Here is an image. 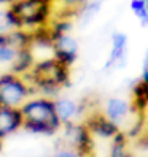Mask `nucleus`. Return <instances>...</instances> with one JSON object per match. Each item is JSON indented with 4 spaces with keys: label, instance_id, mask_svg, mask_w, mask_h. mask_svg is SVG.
Wrapping results in <instances>:
<instances>
[{
    "label": "nucleus",
    "instance_id": "obj_1",
    "mask_svg": "<svg viewBox=\"0 0 148 157\" xmlns=\"http://www.w3.org/2000/svg\"><path fill=\"white\" fill-rule=\"evenodd\" d=\"M19 111L22 116V127L30 132L53 133L61 125L54 109V100L48 97L29 98L19 108Z\"/></svg>",
    "mask_w": 148,
    "mask_h": 157
},
{
    "label": "nucleus",
    "instance_id": "obj_2",
    "mask_svg": "<svg viewBox=\"0 0 148 157\" xmlns=\"http://www.w3.org/2000/svg\"><path fill=\"white\" fill-rule=\"evenodd\" d=\"M14 29L26 30V27L40 29L46 24L51 14L50 0H21L10 3L6 8Z\"/></svg>",
    "mask_w": 148,
    "mask_h": 157
},
{
    "label": "nucleus",
    "instance_id": "obj_3",
    "mask_svg": "<svg viewBox=\"0 0 148 157\" xmlns=\"http://www.w3.org/2000/svg\"><path fill=\"white\" fill-rule=\"evenodd\" d=\"M29 81L34 89H42L43 92H58V89L69 81V67L61 63L58 59L48 57L45 60L35 62L27 71Z\"/></svg>",
    "mask_w": 148,
    "mask_h": 157
},
{
    "label": "nucleus",
    "instance_id": "obj_4",
    "mask_svg": "<svg viewBox=\"0 0 148 157\" xmlns=\"http://www.w3.org/2000/svg\"><path fill=\"white\" fill-rule=\"evenodd\" d=\"M34 92L24 78L14 73L0 75V106L19 109Z\"/></svg>",
    "mask_w": 148,
    "mask_h": 157
},
{
    "label": "nucleus",
    "instance_id": "obj_5",
    "mask_svg": "<svg viewBox=\"0 0 148 157\" xmlns=\"http://www.w3.org/2000/svg\"><path fill=\"white\" fill-rule=\"evenodd\" d=\"M53 57L70 68L78 56V43L67 32H53Z\"/></svg>",
    "mask_w": 148,
    "mask_h": 157
},
{
    "label": "nucleus",
    "instance_id": "obj_6",
    "mask_svg": "<svg viewBox=\"0 0 148 157\" xmlns=\"http://www.w3.org/2000/svg\"><path fill=\"white\" fill-rule=\"evenodd\" d=\"M21 127H22V116L19 109L0 106V140L14 133Z\"/></svg>",
    "mask_w": 148,
    "mask_h": 157
},
{
    "label": "nucleus",
    "instance_id": "obj_7",
    "mask_svg": "<svg viewBox=\"0 0 148 157\" xmlns=\"http://www.w3.org/2000/svg\"><path fill=\"white\" fill-rule=\"evenodd\" d=\"M129 111H131V105L124 98L113 97V98H108L105 103V117L110 122H113L116 127H118V122L123 121Z\"/></svg>",
    "mask_w": 148,
    "mask_h": 157
},
{
    "label": "nucleus",
    "instance_id": "obj_8",
    "mask_svg": "<svg viewBox=\"0 0 148 157\" xmlns=\"http://www.w3.org/2000/svg\"><path fill=\"white\" fill-rule=\"evenodd\" d=\"M54 109H56V116L61 124H70L78 111V106L70 98H59L54 100Z\"/></svg>",
    "mask_w": 148,
    "mask_h": 157
},
{
    "label": "nucleus",
    "instance_id": "obj_9",
    "mask_svg": "<svg viewBox=\"0 0 148 157\" xmlns=\"http://www.w3.org/2000/svg\"><path fill=\"white\" fill-rule=\"evenodd\" d=\"M88 130H94V132H97L99 135H102L105 138L115 136L119 132L118 127L113 122H110L105 116H96V117H92L91 121H89V124H88Z\"/></svg>",
    "mask_w": 148,
    "mask_h": 157
},
{
    "label": "nucleus",
    "instance_id": "obj_10",
    "mask_svg": "<svg viewBox=\"0 0 148 157\" xmlns=\"http://www.w3.org/2000/svg\"><path fill=\"white\" fill-rule=\"evenodd\" d=\"M110 157H131L129 151L126 149L124 136L119 133V132L113 136V143H112V151H110Z\"/></svg>",
    "mask_w": 148,
    "mask_h": 157
},
{
    "label": "nucleus",
    "instance_id": "obj_11",
    "mask_svg": "<svg viewBox=\"0 0 148 157\" xmlns=\"http://www.w3.org/2000/svg\"><path fill=\"white\" fill-rule=\"evenodd\" d=\"M54 157H85V154H83L81 151L75 149V147H62V149H59L56 154H54Z\"/></svg>",
    "mask_w": 148,
    "mask_h": 157
},
{
    "label": "nucleus",
    "instance_id": "obj_12",
    "mask_svg": "<svg viewBox=\"0 0 148 157\" xmlns=\"http://www.w3.org/2000/svg\"><path fill=\"white\" fill-rule=\"evenodd\" d=\"M143 68H148V51L145 54V60H143Z\"/></svg>",
    "mask_w": 148,
    "mask_h": 157
},
{
    "label": "nucleus",
    "instance_id": "obj_13",
    "mask_svg": "<svg viewBox=\"0 0 148 157\" xmlns=\"http://www.w3.org/2000/svg\"><path fill=\"white\" fill-rule=\"evenodd\" d=\"M8 3H14V2H21V0H6Z\"/></svg>",
    "mask_w": 148,
    "mask_h": 157
},
{
    "label": "nucleus",
    "instance_id": "obj_14",
    "mask_svg": "<svg viewBox=\"0 0 148 157\" xmlns=\"http://www.w3.org/2000/svg\"><path fill=\"white\" fill-rule=\"evenodd\" d=\"M0 3H8V2H6V0H0Z\"/></svg>",
    "mask_w": 148,
    "mask_h": 157
},
{
    "label": "nucleus",
    "instance_id": "obj_15",
    "mask_svg": "<svg viewBox=\"0 0 148 157\" xmlns=\"http://www.w3.org/2000/svg\"><path fill=\"white\" fill-rule=\"evenodd\" d=\"M145 6L148 8V0H145Z\"/></svg>",
    "mask_w": 148,
    "mask_h": 157
},
{
    "label": "nucleus",
    "instance_id": "obj_16",
    "mask_svg": "<svg viewBox=\"0 0 148 157\" xmlns=\"http://www.w3.org/2000/svg\"><path fill=\"white\" fill-rule=\"evenodd\" d=\"M143 2H145V0H143Z\"/></svg>",
    "mask_w": 148,
    "mask_h": 157
}]
</instances>
